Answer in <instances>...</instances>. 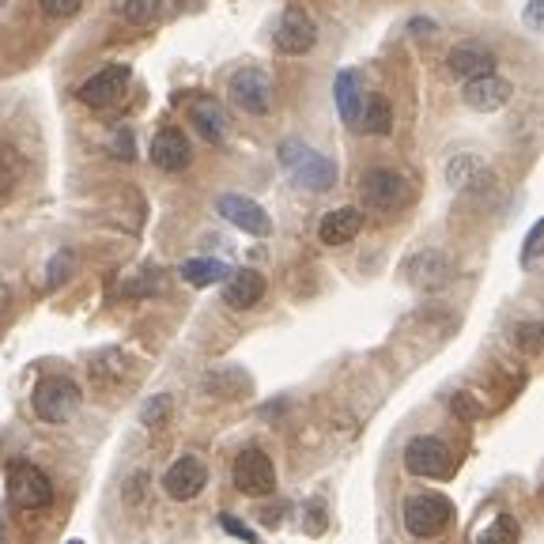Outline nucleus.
I'll use <instances>...</instances> for the list:
<instances>
[{"instance_id":"6ab92c4d","label":"nucleus","mask_w":544,"mask_h":544,"mask_svg":"<svg viewBox=\"0 0 544 544\" xmlns=\"http://www.w3.org/2000/svg\"><path fill=\"white\" fill-rule=\"evenodd\" d=\"M359 227H363V212L352 208V204H344V208L325 216L322 227H318V238L325 246H344V242H352L359 235Z\"/></svg>"},{"instance_id":"ddd939ff","label":"nucleus","mask_w":544,"mask_h":544,"mask_svg":"<svg viewBox=\"0 0 544 544\" xmlns=\"http://www.w3.org/2000/svg\"><path fill=\"white\" fill-rule=\"evenodd\" d=\"M204 484H208V469L197 458H178L167 469V476H163V492L170 499H178V503L197 499L204 492Z\"/></svg>"},{"instance_id":"2f4dec72","label":"nucleus","mask_w":544,"mask_h":544,"mask_svg":"<svg viewBox=\"0 0 544 544\" xmlns=\"http://www.w3.org/2000/svg\"><path fill=\"white\" fill-rule=\"evenodd\" d=\"M541 8H544V0H529V8H526V27L533 34L541 31Z\"/></svg>"},{"instance_id":"cd10ccee","label":"nucleus","mask_w":544,"mask_h":544,"mask_svg":"<svg viewBox=\"0 0 544 544\" xmlns=\"http://www.w3.org/2000/svg\"><path fill=\"white\" fill-rule=\"evenodd\" d=\"M38 4H42V12H46V16L68 19V16H76V12H80V4H84V0H38Z\"/></svg>"},{"instance_id":"f3484780","label":"nucleus","mask_w":544,"mask_h":544,"mask_svg":"<svg viewBox=\"0 0 544 544\" xmlns=\"http://www.w3.org/2000/svg\"><path fill=\"white\" fill-rule=\"evenodd\" d=\"M189 140L178 129H163V133L152 140V163L167 174H178V170L189 167Z\"/></svg>"},{"instance_id":"5701e85b","label":"nucleus","mask_w":544,"mask_h":544,"mask_svg":"<svg viewBox=\"0 0 544 544\" xmlns=\"http://www.w3.org/2000/svg\"><path fill=\"white\" fill-rule=\"evenodd\" d=\"M359 125H363V133L371 136H386L393 129V110L390 102L382 99V95H374L363 110H359Z\"/></svg>"},{"instance_id":"412c9836","label":"nucleus","mask_w":544,"mask_h":544,"mask_svg":"<svg viewBox=\"0 0 544 544\" xmlns=\"http://www.w3.org/2000/svg\"><path fill=\"white\" fill-rule=\"evenodd\" d=\"M333 95H337L340 118L348 121V125H359V110H363V80H359V72H352V68L337 72Z\"/></svg>"},{"instance_id":"6e6552de","label":"nucleus","mask_w":544,"mask_h":544,"mask_svg":"<svg viewBox=\"0 0 544 544\" xmlns=\"http://www.w3.org/2000/svg\"><path fill=\"white\" fill-rule=\"evenodd\" d=\"M231 476H235L238 492L254 495V499H261V495H269L272 488H276V465H272L269 454H265V450H257V446H250V450H242V454H238Z\"/></svg>"},{"instance_id":"0eeeda50","label":"nucleus","mask_w":544,"mask_h":544,"mask_svg":"<svg viewBox=\"0 0 544 544\" xmlns=\"http://www.w3.org/2000/svg\"><path fill=\"white\" fill-rule=\"evenodd\" d=\"M227 91H231V102L242 114H269L272 95H276L269 72H261V68H238Z\"/></svg>"},{"instance_id":"f257e3e1","label":"nucleus","mask_w":544,"mask_h":544,"mask_svg":"<svg viewBox=\"0 0 544 544\" xmlns=\"http://www.w3.org/2000/svg\"><path fill=\"white\" fill-rule=\"evenodd\" d=\"M280 163H284V170H288L303 189H310V193H325V189L337 182L333 159H325L322 152L306 148L299 140H284V144H280Z\"/></svg>"},{"instance_id":"7ed1b4c3","label":"nucleus","mask_w":544,"mask_h":544,"mask_svg":"<svg viewBox=\"0 0 544 544\" xmlns=\"http://www.w3.org/2000/svg\"><path fill=\"white\" fill-rule=\"evenodd\" d=\"M359 201H363L367 212L390 216V212H401V208L412 201V189H408V182L397 170L374 167L359 178Z\"/></svg>"},{"instance_id":"c85d7f7f","label":"nucleus","mask_w":544,"mask_h":544,"mask_svg":"<svg viewBox=\"0 0 544 544\" xmlns=\"http://www.w3.org/2000/svg\"><path fill=\"white\" fill-rule=\"evenodd\" d=\"M220 526L227 529L231 537H242V541H257V533H254V529L246 526V522H238V518H231V514H223V518H220Z\"/></svg>"},{"instance_id":"bb28decb","label":"nucleus","mask_w":544,"mask_h":544,"mask_svg":"<svg viewBox=\"0 0 544 544\" xmlns=\"http://www.w3.org/2000/svg\"><path fill=\"white\" fill-rule=\"evenodd\" d=\"M514 537H518V526L510 522L507 514H499V522H495L492 529H484V533H480V541H514Z\"/></svg>"},{"instance_id":"7c9ffc66","label":"nucleus","mask_w":544,"mask_h":544,"mask_svg":"<svg viewBox=\"0 0 544 544\" xmlns=\"http://www.w3.org/2000/svg\"><path fill=\"white\" fill-rule=\"evenodd\" d=\"M110 152L121 155V159H133V136H129V133H118L114 140H110Z\"/></svg>"},{"instance_id":"1a4fd4ad","label":"nucleus","mask_w":544,"mask_h":544,"mask_svg":"<svg viewBox=\"0 0 544 544\" xmlns=\"http://www.w3.org/2000/svg\"><path fill=\"white\" fill-rule=\"evenodd\" d=\"M216 208H220L223 220L231 223V227H238V231H246V235H257V238L272 235L269 212H265L254 197H242V193H223L220 201H216Z\"/></svg>"},{"instance_id":"f03ea898","label":"nucleus","mask_w":544,"mask_h":544,"mask_svg":"<svg viewBox=\"0 0 544 544\" xmlns=\"http://www.w3.org/2000/svg\"><path fill=\"white\" fill-rule=\"evenodd\" d=\"M80 401H84V393L65 374H50L34 386V412H38L42 424H68L80 412Z\"/></svg>"},{"instance_id":"a878e982","label":"nucleus","mask_w":544,"mask_h":544,"mask_svg":"<svg viewBox=\"0 0 544 544\" xmlns=\"http://www.w3.org/2000/svg\"><path fill=\"white\" fill-rule=\"evenodd\" d=\"M155 8H159V0H121V12L129 23H148L155 16Z\"/></svg>"},{"instance_id":"2eb2a0df","label":"nucleus","mask_w":544,"mask_h":544,"mask_svg":"<svg viewBox=\"0 0 544 544\" xmlns=\"http://www.w3.org/2000/svg\"><path fill=\"white\" fill-rule=\"evenodd\" d=\"M220 284H223V303L231 306V310H250V306H257L265 299V276L254 269L227 272Z\"/></svg>"},{"instance_id":"a211bd4d","label":"nucleus","mask_w":544,"mask_h":544,"mask_svg":"<svg viewBox=\"0 0 544 544\" xmlns=\"http://www.w3.org/2000/svg\"><path fill=\"white\" fill-rule=\"evenodd\" d=\"M189 121L193 129L208 140V144H223L227 140V114L216 99H193L189 102Z\"/></svg>"},{"instance_id":"b1692460","label":"nucleus","mask_w":544,"mask_h":544,"mask_svg":"<svg viewBox=\"0 0 544 544\" xmlns=\"http://www.w3.org/2000/svg\"><path fill=\"white\" fill-rule=\"evenodd\" d=\"M170 405H174V401H170V393H155L152 401L140 408V424H144V427H163L170 420Z\"/></svg>"},{"instance_id":"4468645a","label":"nucleus","mask_w":544,"mask_h":544,"mask_svg":"<svg viewBox=\"0 0 544 544\" xmlns=\"http://www.w3.org/2000/svg\"><path fill=\"white\" fill-rule=\"evenodd\" d=\"M461 99H465V106H469V110L492 114V110H499V106H507V102H510V84L503 80V76H495V72H484V76L465 80Z\"/></svg>"},{"instance_id":"473e14b6","label":"nucleus","mask_w":544,"mask_h":544,"mask_svg":"<svg viewBox=\"0 0 544 544\" xmlns=\"http://www.w3.org/2000/svg\"><path fill=\"white\" fill-rule=\"evenodd\" d=\"M170 8H174V12H193V8H197V0H174Z\"/></svg>"},{"instance_id":"20e7f679","label":"nucleus","mask_w":544,"mask_h":544,"mask_svg":"<svg viewBox=\"0 0 544 544\" xmlns=\"http://www.w3.org/2000/svg\"><path fill=\"white\" fill-rule=\"evenodd\" d=\"M450 499L446 495H435V492H420V495H408L405 499V529L412 537H439L442 529L450 526Z\"/></svg>"},{"instance_id":"9b49d317","label":"nucleus","mask_w":544,"mask_h":544,"mask_svg":"<svg viewBox=\"0 0 544 544\" xmlns=\"http://www.w3.org/2000/svg\"><path fill=\"white\" fill-rule=\"evenodd\" d=\"M125 84H129V68L110 65V68H102V72H95L91 80H84L76 95H80V102L91 106V110H106V106H114V102L121 99Z\"/></svg>"},{"instance_id":"393cba45","label":"nucleus","mask_w":544,"mask_h":544,"mask_svg":"<svg viewBox=\"0 0 544 544\" xmlns=\"http://www.w3.org/2000/svg\"><path fill=\"white\" fill-rule=\"evenodd\" d=\"M544 238V223H533L526 235V246H522V269L526 272H537V265H541V242Z\"/></svg>"},{"instance_id":"dca6fc26","label":"nucleus","mask_w":544,"mask_h":544,"mask_svg":"<svg viewBox=\"0 0 544 544\" xmlns=\"http://www.w3.org/2000/svg\"><path fill=\"white\" fill-rule=\"evenodd\" d=\"M446 65H450V72L461 76V80H473V76L495 72V53L488 50V46H480V42H461V46L450 50Z\"/></svg>"},{"instance_id":"aec40b11","label":"nucleus","mask_w":544,"mask_h":544,"mask_svg":"<svg viewBox=\"0 0 544 544\" xmlns=\"http://www.w3.org/2000/svg\"><path fill=\"white\" fill-rule=\"evenodd\" d=\"M405 272L416 288H442L450 280V261L442 254H435V250H427V254L412 257L405 265Z\"/></svg>"},{"instance_id":"423d86ee","label":"nucleus","mask_w":544,"mask_h":544,"mask_svg":"<svg viewBox=\"0 0 544 544\" xmlns=\"http://www.w3.org/2000/svg\"><path fill=\"white\" fill-rule=\"evenodd\" d=\"M405 469L412 476H427V480H442L454 473V454L450 446L435 435H416L405 446Z\"/></svg>"},{"instance_id":"4be33fe9","label":"nucleus","mask_w":544,"mask_h":544,"mask_svg":"<svg viewBox=\"0 0 544 544\" xmlns=\"http://www.w3.org/2000/svg\"><path fill=\"white\" fill-rule=\"evenodd\" d=\"M227 265L223 261H212V257H193L182 265V280L193 284V288H212V284H220L223 276H227Z\"/></svg>"},{"instance_id":"39448f33","label":"nucleus","mask_w":544,"mask_h":544,"mask_svg":"<svg viewBox=\"0 0 544 544\" xmlns=\"http://www.w3.org/2000/svg\"><path fill=\"white\" fill-rule=\"evenodd\" d=\"M8 499L19 510H42L53 503V484L50 476L42 473L31 461H12L8 469Z\"/></svg>"},{"instance_id":"c756f323","label":"nucleus","mask_w":544,"mask_h":544,"mask_svg":"<svg viewBox=\"0 0 544 544\" xmlns=\"http://www.w3.org/2000/svg\"><path fill=\"white\" fill-rule=\"evenodd\" d=\"M518 340H522V348H526V352H537V348H541V325H537V322L522 325Z\"/></svg>"},{"instance_id":"f8f14e48","label":"nucleus","mask_w":544,"mask_h":544,"mask_svg":"<svg viewBox=\"0 0 544 544\" xmlns=\"http://www.w3.org/2000/svg\"><path fill=\"white\" fill-rule=\"evenodd\" d=\"M314 42H318L314 19L306 16L303 8H295V4H291L288 12L280 16V27H276V50L291 53V57H299V53H306L310 46H314Z\"/></svg>"},{"instance_id":"9d476101","label":"nucleus","mask_w":544,"mask_h":544,"mask_svg":"<svg viewBox=\"0 0 544 544\" xmlns=\"http://www.w3.org/2000/svg\"><path fill=\"white\" fill-rule=\"evenodd\" d=\"M446 182L458 189V193H465V197H488L495 189L492 170L484 167L476 155H454L446 163Z\"/></svg>"}]
</instances>
